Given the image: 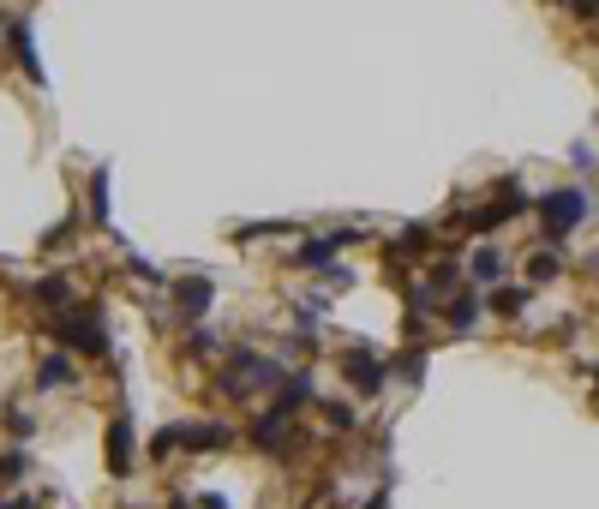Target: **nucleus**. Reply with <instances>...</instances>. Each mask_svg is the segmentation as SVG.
<instances>
[{"instance_id":"nucleus-19","label":"nucleus","mask_w":599,"mask_h":509,"mask_svg":"<svg viewBox=\"0 0 599 509\" xmlns=\"http://www.w3.org/2000/svg\"><path fill=\"white\" fill-rule=\"evenodd\" d=\"M492 204L504 210V222H510V216H528V210H534V198H528V186H522L516 174H504V180L492 186Z\"/></svg>"},{"instance_id":"nucleus-20","label":"nucleus","mask_w":599,"mask_h":509,"mask_svg":"<svg viewBox=\"0 0 599 509\" xmlns=\"http://www.w3.org/2000/svg\"><path fill=\"white\" fill-rule=\"evenodd\" d=\"M84 210H90V222H96V228H108V162H96V168H90Z\"/></svg>"},{"instance_id":"nucleus-22","label":"nucleus","mask_w":599,"mask_h":509,"mask_svg":"<svg viewBox=\"0 0 599 509\" xmlns=\"http://www.w3.org/2000/svg\"><path fill=\"white\" fill-rule=\"evenodd\" d=\"M390 372H396V378H402L408 390H414V384H426V342H414V348H402V360H396Z\"/></svg>"},{"instance_id":"nucleus-9","label":"nucleus","mask_w":599,"mask_h":509,"mask_svg":"<svg viewBox=\"0 0 599 509\" xmlns=\"http://www.w3.org/2000/svg\"><path fill=\"white\" fill-rule=\"evenodd\" d=\"M480 312H486V294H480V288H462L456 300H444L438 318H444L450 336H474V330H480Z\"/></svg>"},{"instance_id":"nucleus-8","label":"nucleus","mask_w":599,"mask_h":509,"mask_svg":"<svg viewBox=\"0 0 599 509\" xmlns=\"http://www.w3.org/2000/svg\"><path fill=\"white\" fill-rule=\"evenodd\" d=\"M462 276H468V288H480V294H486V288H498V282L510 276V252H504V246H492V240H480V246L462 258Z\"/></svg>"},{"instance_id":"nucleus-6","label":"nucleus","mask_w":599,"mask_h":509,"mask_svg":"<svg viewBox=\"0 0 599 509\" xmlns=\"http://www.w3.org/2000/svg\"><path fill=\"white\" fill-rule=\"evenodd\" d=\"M162 288H168V312L186 318V324H198V318L216 306V282H210V276H174V282H162Z\"/></svg>"},{"instance_id":"nucleus-2","label":"nucleus","mask_w":599,"mask_h":509,"mask_svg":"<svg viewBox=\"0 0 599 509\" xmlns=\"http://www.w3.org/2000/svg\"><path fill=\"white\" fill-rule=\"evenodd\" d=\"M588 210H594V198H588V186H582V180L540 192V198H534V216H540V240H546L552 252H564V246H570V234L588 222Z\"/></svg>"},{"instance_id":"nucleus-3","label":"nucleus","mask_w":599,"mask_h":509,"mask_svg":"<svg viewBox=\"0 0 599 509\" xmlns=\"http://www.w3.org/2000/svg\"><path fill=\"white\" fill-rule=\"evenodd\" d=\"M48 330H54V342H60L72 360H108V354H114L108 324H102L96 306H66L60 318H48Z\"/></svg>"},{"instance_id":"nucleus-27","label":"nucleus","mask_w":599,"mask_h":509,"mask_svg":"<svg viewBox=\"0 0 599 509\" xmlns=\"http://www.w3.org/2000/svg\"><path fill=\"white\" fill-rule=\"evenodd\" d=\"M0 509H42V504H36V498L24 492V498H6V504H0Z\"/></svg>"},{"instance_id":"nucleus-21","label":"nucleus","mask_w":599,"mask_h":509,"mask_svg":"<svg viewBox=\"0 0 599 509\" xmlns=\"http://www.w3.org/2000/svg\"><path fill=\"white\" fill-rule=\"evenodd\" d=\"M6 432H12V444H30V438L42 432L36 408H24V402H6Z\"/></svg>"},{"instance_id":"nucleus-23","label":"nucleus","mask_w":599,"mask_h":509,"mask_svg":"<svg viewBox=\"0 0 599 509\" xmlns=\"http://www.w3.org/2000/svg\"><path fill=\"white\" fill-rule=\"evenodd\" d=\"M318 414H324L330 432H354V426H360V414H354L348 402H318Z\"/></svg>"},{"instance_id":"nucleus-12","label":"nucleus","mask_w":599,"mask_h":509,"mask_svg":"<svg viewBox=\"0 0 599 509\" xmlns=\"http://www.w3.org/2000/svg\"><path fill=\"white\" fill-rule=\"evenodd\" d=\"M534 300H540V294H534L528 282H498V288H486V312H492V318H522Z\"/></svg>"},{"instance_id":"nucleus-11","label":"nucleus","mask_w":599,"mask_h":509,"mask_svg":"<svg viewBox=\"0 0 599 509\" xmlns=\"http://www.w3.org/2000/svg\"><path fill=\"white\" fill-rule=\"evenodd\" d=\"M270 402H276L282 414H294V420H300V408H318V384H312V372H306V366H294Z\"/></svg>"},{"instance_id":"nucleus-17","label":"nucleus","mask_w":599,"mask_h":509,"mask_svg":"<svg viewBox=\"0 0 599 509\" xmlns=\"http://www.w3.org/2000/svg\"><path fill=\"white\" fill-rule=\"evenodd\" d=\"M24 300L42 306V312H66V306H72V282H66V276H42V282L24 288Z\"/></svg>"},{"instance_id":"nucleus-14","label":"nucleus","mask_w":599,"mask_h":509,"mask_svg":"<svg viewBox=\"0 0 599 509\" xmlns=\"http://www.w3.org/2000/svg\"><path fill=\"white\" fill-rule=\"evenodd\" d=\"M6 48H12V60L30 72V84H42V60H36V30H30V18H12V24H6Z\"/></svg>"},{"instance_id":"nucleus-26","label":"nucleus","mask_w":599,"mask_h":509,"mask_svg":"<svg viewBox=\"0 0 599 509\" xmlns=\"http://www.w3.org/2000/svg\"><path fill=\"white\" fill-rule=\"evenodd\" d=\"M192 509H228V498H210V492H198V498H192Z\"/></svg>"},{"instance_id":"nucleus-18","label":"nucleus","mask_w":599,"mask_h":509,"mask_svg":"<svg viewBox=\"0 0 599 509\" xmlns=\"http://www.w3.org/2000/svg\"><path fill=\"white\" fill-rule=\"evenodd\" d=\"M402 252L432 264V258H438V234H432V222H408V228L396 234V258H402Z\"/></svg>"},{"instance_id":"nucleus-28","label":"nucleus","mask_w":599,"mask_h":509,"mask_svg":"<svg viewBox=\"0 0 599 509\" xmlns=\"http://www.w3.org/2000/svg\"><path fill=\"white\" fill-rule=\"evenodd\" d=\"M594 408H599V372H594Z\"/></svg>"},{"instance_id":"nucleus-16","label":"nucleus","mask_w":599,"mask_h":509,"mask_svg":"<svg viewBox=\"0 0 599 509\" xmlns=\"http://www.w3.org/2000/svg\"><path fill=\"white\" fill-rule=\"evenodd\" d=\"M558 276H564V258H558L552 246H540V252H528V264H522V282H528L534 294H540V288H552Z\"/></svg>"},{"instance_id":"nucleus-10","label":"nucleus","mask_w":599,"mask_h":509,"mask_svg":"<svg viewBox=\"0 0 599 509\" xmlns=\"http://www.w3.org/2000/svg\"><path fill=\"white\" fill-rule=\"evenodd\" d=\"M234 444H240V432H234L228 420H192V426H186V450H192V456H210V450L222 456V450H234Z\"/></svg>"},{"instance_id":"nucleus-25","label":"nucleus","mask_w":599,"mask_h":509,"mask_svg":"<svg viewBox=\"0 0 599 509\" xmlns=\"http://www.w3.org/2000/svg\"><path fill=\"white\" fill-rule=\"evenodd\" d=\"M570 162H576V168L588 174V168H594V144H576V150H570Z\"/></svg>"},{"instance_id":"nucleus-1","label":"nucleus","mask_w":599,"mask_h":509,"mask_svg":"<svg viewBox=\"0 0 599 509\" xmlns=\"http://www.w3.org/2000/svg\"><path fill=\"white\" fill-rule=\"evenodd\" d=\"M282 378H288V366L276 360V354H264V348H228L222 360H216V390L228 396V402H252V396H276L282 390Z\"/></svg>"},{"instance_id":"nucleus-7","label":"nucleus","mask_w":599,"mask_h":509,"mask_svg":"<svg viewBox=\"0 0 599 509\" xmlns=\"http://www.w3.org/2000/svg\"><path fill=\"white\" fill-rule=\"evenodd\" d=\"M132 462H138V432H132V414L120 408V414L108 420V444H102V468H108L114 480H126V474H132Z\"/></svg>"},{"instance_id":"nucleus-15","label":"nucleus","mask_w":599,"mask_h":509,"mask_svg":"<svg viewBox=\"0 0 599 509\" xmlns=\"http://www.w3.org/2000/svg\"><path fill=\"white\" fill-rule=\"evenodd\" d=\"M336 258H342L336 234H312V240H300V246H294V264H300V270H312V276H318V270H336Z\"/></svg>"},{"instance_id":"nucleus-4","label":"nucleus","mask_w":599,"mask_h":509,"mask_svg":"<svg viewBox=\"0 0 599 509\" xmlns=\"http://www.w3.org/2000/svg\"><path fill=\"white\" fill-rule=\"evenodd\" d=\"M246 438H252V444H258L264 456H276V462H288V456L300 450V438H306V432H300V420H294V414H282L276 402H264V408L252 414V426H246Z\"/></svg>"},{"instance_id":"nucleus-13","label":"nucleus","mask_w":599,"mask_h":509,"mask_svg":"<svg viewBox=\"0 0 599 509\" xmlns=\"http://www.w3.org/2000/svg\"><path fill=\"white\" fill-rule=\"evenodd\" d=\"M72 384H78V360H72L66 348L36 360V390H42V396H54V390H72Z\"/></svg>"},{"instance_id":"nucleus-24","label":"nucleus","mask_w":599,"mask_h":509,"mask_svg":"<svg viewBox=\"0 0 599 509\" xmlns=\"http://www.w3.org/2000/svg\"><path fill=\"white\" fill-rule=\"evenodd\" d=\"M24 474H30V456H24V450H6V456H0V486H24Z\"/></svg>"},{"instance_id":"nucleus-5","label":"nucleus","mask_w":599,"mask_h":509,"mask_svg":"<svg viewBox=\"0 0 599 509\" xmlns=\"http://www.w3.org/2000/svg\"><path fill=\"white\" fill-rule=\"evenodd\" d=\"M342 378H348V390H354L360 402H372V396H384V384H390L396 372H390L372 348H348V354H342Z\"/></svg>"}]
</instances>
